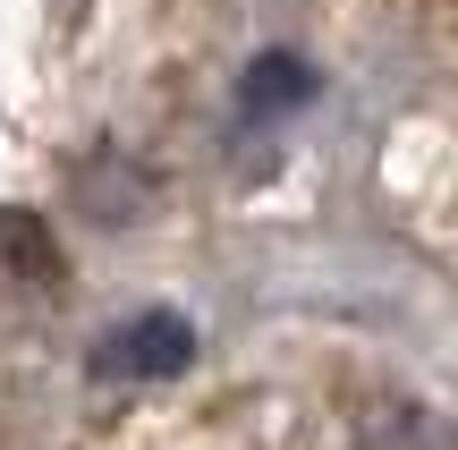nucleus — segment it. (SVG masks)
I'll return each mask as SVG.
<instances>
[{
  "instance_id": "7ed1b4c3",
  "label": "nucleus",
  "mask_w": 458,
  "mask_h": 450,
  "mask_svg": "<svg viewBox=\"0 0 458 450\" xmlns=\"http://www.w3.org/2000/svg\"><path fill=\"white\" fill-rule=\"evenodd\" d=\"M0 281H17V289H60V247H51V230H43V213H26V204H9L0 213Z\"/></svg>"
},
{
  "instance_id": "f03ea898",
  "label": "nucleus",
  "mask_w": 458,
  "mask_h": 450,
  "mask_svg": "<svg viewBox=\"0 0 458 450\" xmlns=\"http://www.w3.org/2000/svg\"><path fill=\"white\" fill-rule=\"evenodd\" d=\"M314 94H323L314 60H297V51H263V60H246V77H238V119H280V111H306Z\"/></svg>"
},
{
  "instance_id": "f257e3e1",
  "label": "nucleus",
  "mask_w": 458,
  "mask_h": 450,
  "mask_svg": "<svg viewBox=\"0 0 458 450\" xmlns=\"http://www.w3.org/2000/svg\"><path fill=\"white\" fill-rule=\"evenodd\" d=\"M196 366V323L179 306H145L136 323H111L94 340V374L102 383H170Z\"/></svg>"
}]
</instances>
